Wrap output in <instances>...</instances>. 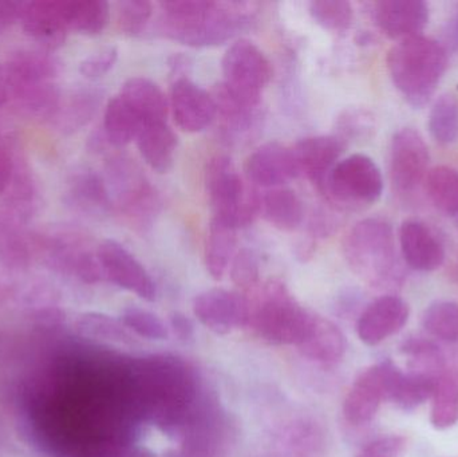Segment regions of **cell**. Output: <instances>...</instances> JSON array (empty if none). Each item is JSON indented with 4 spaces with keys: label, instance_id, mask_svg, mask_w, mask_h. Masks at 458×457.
I'll return each mask as SVG.
<instances>
[{
    "label": "cell",
    "instance_id": "obj_19",
    "mask_svg": "<svg viewBox=\"0 0 458 457\" xmlns=\"http://www.w3.org/2000/svg\"><path fill=\"white\" fill-rule=\"evenodd\" d=\"M400 246L406 265L421 273L437 270L445 260L443 241L429 225L420 220H405L403 223Z\"/></svg>",
    "mask_w": 458,
    "mask_h": 457
},
{
    "label": "cell",
    "instance_id": "obj_12",
    "mask_svg": "<svg viewBox=\"0 0 458 457\" xmlns=\"http://www.w3.org/2000/svg\"><path fill=\"white\" fill-rule=\"evenodd\" d=\"M245 176L253 187L280 188L301 174L293 148L279 141L256 148L245 161Z\"/></svg>",
    "mask_w": 458,
    "mask_h": 457
},
{
    "label": "cell",
    "instance_id": "obj_21",
    "mask_svg": "<svg viewBox=\"0 0 458 457\" xmlns=\"http://www.w3.org/2000/svg\"><path fill=\"white\" fill-rule=\"evenodd\" d=\"M301 353L322 364H334L344 356L347 343L342 330L330 319L312 314L309 327L298 343Z\"/></svg>",
    "mask_w": 458,
    "mask_h": 457
},
{
    "label": "cell",
    "instance_id": "obj_11",
    "mask_svg": "<svg viewBox=\"0 0 458 457\" xmlns=\"http://www.w3.org/2000/svg\"><path fill=\"white\" fill-rule=\"evenodd\" d=\"M193 313L207 329L215 334L225 335L247 326L250 302L240 292L211 289L195 298Z\"/></svg>",
    "mask_w": 458,
    "mask_h": 457
},
{
    "label": "cell",
    "instance_id": "obj_27",
    "mask_svg": "<svg viewBox=\"0 0 458 457\" xmlns=\"http://www.w3.org/2000/svg\"><path fill=\"white\" fill-rule=\"evenodd\" d=\"M11 90L21 86L53 82L58 75V63L53 56L38 51H19L7 63Z\"/></svg>",
    "mask_w": 458,
    "mask_h": 457
},
{
    "label": "cell",
    "instance_id": "obj_46",
    "mask_svg": "<svg viewBox=\"0 0 458 457\" xmlns=\"http://www.w3.org/2000/svg\"><path fill=\"white\" fill-rule=\"evenodd\" d=\"M15 165L16 161L10 148L0 142V193H4L10 187Z\"/></svg>",
    "mask_w": 458,
    "mask_h": 457
},
{
    "label": "cell",
    "instance_id": "obj_33",
    "mask_svg": "<svg viewBox=\"0 0 458 457\" xmlns=\"http://www.w3.org/2000/svg\"><path fill=\"white\" fill-rule=\"evenodd\" d=\"M425 190L433 206L448 215L458 217V171L451 166H435L428 172Z\"/></svg>",
    "mask_w": 458,
    "mask_h": 457
},
{
    "label": "cell",
    "instance_id": "obj_36",
    "mask_svg": "<svg viewBox=\"0 0 458 457\" xmlns=\"http://www.w3.org/2000/svg\"><path fill=\"white\" fill-rule=\"evenodd\" d=\"M425 330L445 343H458V305L451 300H438L425 310Z\"/></svg>",
    "mask_w": 458,
    "mask_h": 457
},
{
    "label": "cell",
    "instance_id": "obj_29",
    "mask_svg": "<svg viewBox=\"0 0 458 457\" xmlns=\"http://www.w3.org/2000/svg\"><path fill=\"white\" fill-rule=\"evenodd\" d=\"M144 125V121L118 94L107 102L104 131L105 137L113 147L123 148L131 144L137 140Z\"/></svg>",
    "mask_w": 458,
    "mask_h": 457
},
{
    "label": "cell",
    "instance_id": "obj_4",
    "mask_svg": "<svg viewBox=\"0 0 458 457\" xmlns=\"http://www.w3.org/2000/svg\"><path fill=\"white\" fill-rule=\"evenodd\" d=\"M311 316L296 302L284 284L269 282L260 290L253 305L250 303L248 325L266 343L298 346Z\"/></svg>",
    "mask_w": 458,
    "mask_h": 457
},
{
    "label": "cell",
    "instance_id": "obj_17",
    "mask_svg": "<svg viewBox=\"0 0 458 457\" xmlns=\"http://www.w3.org/2000/svg\"><path fill=\"white\" fill-rule=\"evenodd\" d=\"M373 18L385 35L403 40L422 35L430 10L424 0H381L374 4Z\"/></svg>",
    "mask_w": 458,
    "mask_h": 457
},
{
    "label": "cell",
    "instance_id": "obj_9",
    "mask_svg": "<svg viewBox=\"0 0 458 457\" xmlns=\"http://www.w3.org/2000/svg\"><path fill=\"white\" fill-rule=\"evenodd\" d=\"M429 148L413 128H403L390 145V179L400 195H411L425 182L429 172Z\"/></svg>",
    "mask_w": 458,
    "mask_h": 457
},
{
    "label": "cell",
    "instance_id": "obj_32",
    "mask_svg": "<svg viewBox=\"0 0 458 457\" xmlns=\"http://www.w3.org/2000/svg\"><path fill=\"white\" fill-rule=\"evenodd\" d=\"M401 353L409 359L411 372L427 377H443L445 373V357L433 341L424 337H411L403 341Z\"/></svg>",
    "mask_w": 458,
    "mask_h": 457
},
{
    "label": "cell",
    "instance_id": "obj_37",
    "mask_svg": "<svg viewBox=\"0 0 458 457\" xmlns=\"http://www.w3.org/2000/svg\"><path fill=\"white\" fill-rule=\"evenodd\" d=\"M437 381L427 376L403 373L392 402L405 412H411L432 399Z\"/></svg>",
    "mask_w": 458,
    "mask_h": 457
},
{
    "label": "cell",
    "instance_id": "obj_6",
    "mask_svg": "<svg viewBox=\"0 0 458 457\" xmlns=\"http://www.w3.org/2000/svg\"><path fill=\"white\" fill-rule=\"evenodd\" d=\"M322 192L338 208L362 211L381 199L384 177L373 158L355 153L336 164Z\"/></svg>",
    "mask_w": 458,
    "mask_h": 457
},
{
    "label": "cell",
    "instance_id": "obj_20",
    "mask_svg": "<svg viewBox=\"0 0 458 457\" xmlns=\"http://www.w3.org/2000/svg\"><path fill=\"white\" fill-rule=\"evenodd\" d=\"M344 149L346 144L338 136H312L296 142L293 153L301 173L322 190Z\"/></svg>",
    "mask_w": 458,
    "mask_h": 457
},
{
    "label": "cell",
    "instance_id": "obj_13",
    "mask_svg": "<svg viewBox=\"0 0 458 457\" xmlns=\"http://www.w3.org/2000/svg\"><path fill=\"white\" fill-rule=\"evenodd\" d=\"M168 101L174 123L187 133L206 131L216 120L214 97L188 77L174 80Z\"/></svg>",
    "mask_w": 458,
    "mask_h": 457
},
{
    "label": "cell",
    "instance_id": "obj_30",
    "mask_svg": "<svg viewBox=\"0 0 458 457\" xmlns=\"http://www.w3.org/2000/svg\"><path fill=\"white\" fill-rule=\"evenodd\" d=\"M64 19L69 31L98 35L110 19L109 3L104 0H64Z\"/></svg>",
    "mask_w": 458,
    "mask_h": 457
},
{
    "label": "cell",
    "instance_id": "obj_41",
    "mask_svg": "<svg viewBox=\"0 0 458 457\" xmlns=\"http://www.w3.org/2000/svg\"><path fill=\"white\" fill-rule=\"evenodd\" d=\"M336 126L339 139L347 144V141L369 139L376 128V121L368 110L350 109L338 118Z\"/></svg>",
    "mask_w": 458,
    "mask_h": 457
},
{
    "label": "cell",
    "instance_id": "obj_26",
    "mask_svg": "<svg viewBox=\"0 0 458 457\" xmlns=\"http://www.w3.org/2000/svg\"><path fill=\"white\" fill-rule=\"evenodd\" d=\"M260 215L280 231L296 230L303 223L304 204L290 188H272L261 196Z\"/></svg>",
    "mask_w": 458,
    "mask_h": 457
},
{
    "label": "cell",
    "instance_id": "obj_2",
    "mask_svg": "<svg viewBox=\"0 0 458 457\" xmlns=\"http://www.w3.org/2000/svg\"><path fill=\"white\" fill-rule=\"evenodd\" d=\"M448 69L443 43L419 35L400 40L387 54V70L395 88L414 107L429 104Z\"/></svg>",
    "mask_w": 458,
    "mask_h": 457
},
{
    "label": "cell",
    "instance_id": "obj_51",
    "mask_svg": "<svg viewBox=\"0 0 458 457\" xmlns=\"http://www.w3.org/2000/svg\"><path fill=\"white\" fill-rule=\"evenodd\" d=\"M169 66H171L172 72H174V78H185V72H187L190 62H188L187 56L184 55H174L169 61Z\"/></svg>",
    "mask_w": 458,
    "mask_h": 457
},
{
    "label": "cell",
    "instance_id": "obj_23",
    "mask_svg": "<svg viewBox=\"0 0 458 457\" xmlns=\"http://www.w3.org/2000/svg\"><path fill=\"white\" fill-rule=\"evenodd\" d=\"M118 96L139 114L145 125L166 121L169 101L157 83L145 77H131L125 80Z\"/></svg>",
    "mask_w": 458,
    "mask_h": 457
},
{
    "label": "cell",
    "instance_id": "obj_14",
    "mask_svg": "<svg viewBox=\"0 0 458 457\" xmlns=\"http://www.w3.org/2000/svg\"><path fill=\"white\" fill-rule=\"evenodd\" d=\"M216 104L217 117L223 137L228 142L247 141L255 134L261 123L260 104L242 98L225 82L211 91Z\"/></svg>",
    "mask_w": 458,
    "mask_h": 457
},
{
    "label": "cell",
    "instance_id": "obj_44",
    "mask_svg": "<svg viewBox=\"0 0 458 457\" xmlns=\"http://www.w3.org/2000/svg\"><path fill=\"white\" fill-rule=\"evenodd\" d=\"M118 61V50L114 46H107L83 59L80 64V72L88 80L104 77L114 67Z\"/></svg>",
    "mask_w": 458,
    "mask_h": 457
},
{
    "label": "cell",
    "instance_id": "obj_38",
    "mask_svg": "<svg viewBox=\"0 0 458 457\" xmlns=\"http://www.w3.org/2000/svg\"><path fill=\"white\" fill-rule=\"evenodd\" d=\"M309 11L315 23L331 32L347 31L354 21V10L344 0H317Z\"/></svg>",
    "mask_w": 458,
    "mask_h": 457
},
{
    "label": "cell",
    "instance_id": "obj_16",
    "mask_svg": "<svg viewBox=\"0 0 458 457\" xmlns=\"http://www.w3.org/2000/svg\"><path fill=\"white\" fill-rule=\"evenodd\" d=\"M386 402L385 361L363 370L352 384L344 402V415L352 426L370 423L381 402Z\"/></svg>",
    "mask_w": 458,
    "mask_h": 457
},
{
    "label": "cell",
    "instance_id": "obj_48",
    "mask_svg": "<svg viewBox=\"0 0 458 457\" xmlns=\"http://www.w3.org/2000/svg\"><path fill=\"white\" fill-rule=\"evenodd\" d=\"M169 321H171V329L174 330V335L179 340L187 341L193 337L195 326H193V322L185 314L174 311V313H172Z\"/></svg>",
    "mask_w": 458,
    "mask_h": 457
},
{
    "label": "cell",
    "instance_id": "obj_18",
    "mask_svg": "<svg viewBox=\"0 0 458 457\" xmlns=\"http://www.w3.org/2000/svg\"><path fill=\"white\" fill-rule=\"evenodd\" d=\"M19 21L24 32L45 48L64 45L67 29L64 0L21 2Z\"/></svg>",
    "mask_w": 458,
    "mask_h": 457
},
{
    "label": "cell",
    "instance_id": "obj_47",
    "mask_svg": "<svg viewBox=\"0 0 458 457\" xmlns=\"http://www.w3.org/2000/svg\"><path fill=\"white\" fill-rule=\"evenodd\" d=\"M21 2H10V0H0V35L19 21L21 15Z\"/></svg>",
    "mask_w": 458,
    "mask_h": 457
},
{
    "label": "cell",
    "instance_id": "obj_43",
    "mask_svg": "<svg viewBox=\"0 0 458 457\" xmlns=\"http://www.w3.org/2000/svg\"><path fill=\"white\" fill-rule=\"evenodd\" d=\"M231 278L236 286L250 289L259 281L260 265L259 258L252 250L242 249L236 252L231 263Z\"/></svg>",
    "mask_w": 458,
    "mask_h": 457
},
{
    "label": "cell",
    "instance_id": "obj_52",
    "mask_svg": "<svg viewBox=\"0 0 458 457\" xmlns=\"http://www.w3.org/2000/svg\"><path fill=\"white\" fill-rule=\"evenodd\" d=\"M113 457H155L149 451L147 450H140V448H136V450H129L125 451V453H117V455Z\"/></svg>",
    "mask_w": 458,
    "mask_h": 457
},
{
    "label": "cell",
    "instance_id": "obj_8",
    "mask_svg": "<svg viewBox=\"0 0 458 457\" xmlns=\"http://www.w3.org/2000/svg\"><path fill=\"white\" fill-rule=\"evenodd\" d=\"M110 196L140 227L149 224L158 211V196L144 172L131 158H117L110 166Z\"/></svg>",
    "mask_w": 458,
    "mask_h": 457
},
{
    "label": "cell",
    "instance_id": "obj_50",
    "mask_svg": "<svg viewBox=\"0 0 458 457\" xmlns=\"http://www.w3.org/2000/svg\"><path fill=\"white\" fill-rule=\"evenodd\" d=\"M11 97L10 78L4 64H0V107L7 104Z\"/></svg>",
    "mask_w": 458,
    "mask_h": 457
},
{
    "label": "cell",
    "instance_id": "obj_10",
    "mask_svg": "<svg viewBox=\"0 0 458 457\" xmlns=\"http://www.w3.org/2000/svg\"><path fill=\"white\" fill-rule=\"evenodd\" d=\"M96 252L104 279L148 302L156 300L157 287L155 281L147 268L123 244L106 239L97 247Z\"/></svg>",
    "mask_w": 458,
    "mask_h": 457
},
{
    "label": "cell",
    "instance_id": "obj_3",
    "mask_svg": "<svg viewBox=\"0 0 458 457\" xmlns=\"http://www.w3.org/2000/svg\"><path fill=\"white\" fill-rule=\"evenodd\" d=\"M344 254L350 268L371 286H397L403 281L394 231L382 217L358 222L344 238Z\"/></svg>",
    "mask_w": 458,
    "mask_h": 457
},
{
    "label": "cell",
    "instance_id": "obj_28",
    "mask_svg": "<svg viewBox=\"0 0 458 457\" xmlns=\"http://www.w3.org/2000/svg\"><path fill=\"white\" fill-rule=\"evenodd\" d=\"M237 228L212 217L206 246V266L209 275L220 281L236 255Z\"/></svg>",
    "mask_w": 458,
    "mask_h": 457
},
{
    "label": "cell",
    "instance_id": "obj_22",
    "mask_svg": "<svg viewBox=\"0 0 458 457\" xmlns=\"http://www.w3.org/2000/svg\"><path fill=\"white\" fill-rule=\"evenodd\" d=\"M136 141L141 157L153 171L157 173L171 171L179 141L166 121L144 125Z\"/></svg>",
    "mask_w": 458,
    "mask_h": 457
},
{
    "label": "cell",
    "instance_id": "obj_49",
    "mask_svg": "<svg viewBox=\"0 0 458 457\" xmlns=\"http://www.w3.org/2000/svg\"><path fill=\"white\" fill-rule=\"evenodd\" d=\"M443 46L445 50L458 54V8L452 13L446 21L443 32Z\"/></svg>",
    "mask_w": 458,
    "mask_h": 457
},
{
    "label": "cell",
    "instance_id": "obj_31",
    "mask_svg": "<svg viewBox=\"0 0 458 457\" xmlns=\"http://www.w3.org/2000/svg\"><path fill=\"white\" fill-rule=\"evenodd\" d=\"M75 332L86 340L97 343L131 345L134 343L131 330L121 319L107 314L85 313L75 321Z\"/></svg>",
    "mask_w": 458,
    "mask_h": 457
},
{
    "label": "cell",
    "instance_id": "obj_42",
    "mask_svg": "<svg viewBox=\"0 0 458 457\" xmlns=\"http://www.w3.org/2000/svg\"><path fill=\"white\" fill-rule=\"evenodd\" d=\"M99 94L97 91H81L72 97L64 110V125L70 131L82 128L96 114L99 106Z\"/></svg>",
    "mask_w": 458,
    "mask_h": 457
},
{
    "label": "cell",
    "instance_id": "obj_39",
    "mask_svg": "<svg viewBox=\"0 0 458 457\" xmlns=\"http://www.w3.org/2000/svg\"><path fill=\"white\" fill-rule=\"evenodd\" d=\"M121 321L134 334L147 340L163 341L169 335L168 327L160 317L145 309L131 306L123 310Z\"/></svg>",
    "mask_w": 458,
    "mask_h": 457
},
{
    "label": "cell",
    "instance_id": "obj_7",
    "mask_svg": "<svg viewBox=\"0 0 458 457\" xmlns=\"http://www.w3.org/2000/svg\"><path fill=\"white\" fill-rule=\"evenodd\" d=\"M223 82L242 98L261 104V93L272 78V64L259 46L240 38L229 46L222 61Z\"/></svg>",
    "mask_w": 458,
    "mask_h": 457
},
{
    "label": "cell",
    "instance_id": "obj_1",
    "mask_svg": "<svg viewBox=\"0 0 458 457\" xmlns=\"http://www.w3.org/2000/svg\"><path fill=\"white\" fill-rule=\"evenodd\" d=\"M160 32L190 47H215L256 23L255 5L245 2L172 0L160 4Z\"/></svg>",
    "mask_w": 458,
    "mask_h": 457
},
{
    "label": "cell",
    "instance_id": "obj_15",
    "mask_svg": "<svg viewBox=\"0 0 458 457\" xmlns=\"http://www.w3.org/2000/svg\"><path fill=\"white\" fill-rule=\"evenodd\" d=\"M409 314L408 303L403 298L397 295L377 298L358 318V337L366 345H379L405 326Z\"/></svg>",
    "mask_w": 458,
    "mask_h": 457
},
{
    "label": "cell",
    "instance_id": "obj_45",
    "mask_svg": "<svg viewBox=\"0 0 458 457\" xmlns=\"http://www.w3.org/2000/svg\"><path fill=\"white\" fill-rule=\"evenodd\" d=\"M406 440L401 436H385L366 445L357 457H400Z\"/></svg>",
    "mask_w": 458,
    "mask_h": 457
},
{
    "label": "cell",
    "instance_id": "obj_34",
    "mask_svg": "<svg viewBox=\"0 0 458 457\" xmlns=\"http://www.w3.org/2000/svg\"><path fill=\"white\" fill-rule=\"evenodd\" d=\"M429 131L435 141L451 145L458 139V99L454 94L444 93L436 99L429 114Z\"/></svg>",
    "mask_w": 458,
    "mask_h": 457
},
{
    "label": "cell",
    "instance_id": "obj_35",
    "mask_svg": "<svg viewBox=\"0 0 458 457\" xmlns=\"http://www.w3.org/2000/svg\"><path fill=\"white\" fill-rule=\"evenodd\" d=\"M430 423L438 431L452 428L458 423V384L451 376L438 378L433 394Z\"/></svg>",
    "mask_w": 458,
    "mask_h": 457
},
{
    "label": "cell",
    "instance_id": "obj_24",
    "mask_svg": "<svg viewBox=\"0 0 458 457\" xmlns=\"http://www.w3.org/2000/svg\"><path fill=\"white\" fill-rule=\"evenodd\" d=\"M21 222L23 217L10 207H0V263L8 270H26L31 260Z\"/></svg>",
    "mask_w": 458,
    "mask_h": 457
},
{
    "label": "cell",
    "instance_id": "obj_25",
    "mask_svg": "<svg viewBox=\"0 0 458 457\" xmlns=\"http://www.w3.org/2000/svg\"><path fill=\"white\" fill-rule=\"evenodd\" d=\"M70 203L91 216H102L112 209V196L106 182L91 169H83L72 176L69 188Z\"/></svg>",
    "mask_w": 458,
    "mask_h": 457
},
{
    "label": "cell",
    "instance_id": "obj_40",
    "mask_svg": "<svg viewBox=\"0 0 458 457\" xmlns=\"http://www.w3.org/2000/svg\"><path fill=\"white\" fill-rule=\"evenodd\" d=\"M153 16V4L148 0H125L118 4V26L128 37H139Z\"/></svg>",
    "mask_w": 458,
    "mask_h": 457
},
{
    "label": "cell",
    "instance_id": "obj_5",
    "mask_svg": "<svg viewBox=\"0 0 458 457\" xmlns=\"http://www.w3.org/2000/svg\"><path fill=\"white\" fill-rule=\"evenodd\" d=\"M206 190L212 217L237 230L252 224L260 215L261 196L250 182H244L228 156H215L207 164Z\"/></svg>",
    "mask_w": 458,
    "mask_h": 457
}]
</instances>
